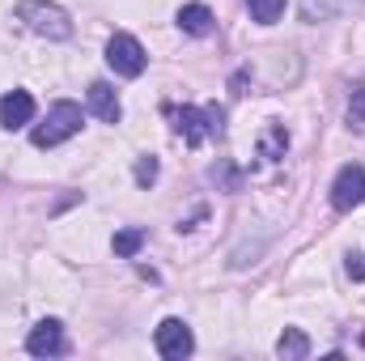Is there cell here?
Here are the masks:
<instances>
[{"mask_svg": "<svg viewBox=\"0 0 365 361\" xmlns=\"http://www.w3.org/2000/svg\"><path fill=\"white\" fill-rule=\"evenodd\" d=\"M17 21H21L26 30L43 34V39H56V43L73 34L68 13H64L60 4H51V0H21V4H17Z\"/></svg>", "mask_w": 365, "mask_h": 361, "instance_id": "6da1fadb", "label": "cell"}, {"mask_svg": "<svg viewBox=\"0 0 365 361\" xmlns=\"http://www.w3.org/2000/svg\"><path fill=\"white\" fill-rule=\"evenodd\" d=\"M77 132H81V106L77 102H56L47 111V119L30 132V141H34V149H51V145H60Z\"/></svg>", "mask_w": 365, "mask_h": 361, "instance_id": "7a4b0ae2", "label": "cell"}, {"mask_svg": "<svg viewBox=\"0 0 365 361\" xmlns=\"http://www.w3.org/2000/svg\"><path fill=\"white\" fill-rule=\"evenodd\" d=\"M175 128L187 145H204L208 136H221V106H182L175 115Z\"/></svg>", "mask_w": 365, "mask_h": 361, "instance_id": "3957f363", "label": "cell"}, {"mask_svg": "<svg viewBox=\"0 0 365 361\" xmlns=\"http://www.w3.org/2000/svg\"><path fill=\"white\" fill-rule=\"evenodd\" d=\"M106 64H110L119 77H140L145 64H149V56H145V47H140L132 34H110V43H106Z\"/></svg>", "mask_w": 365, "mask_h": 361, "instance_id": "277c9868", "label": "cell"}, {"mask_svg": "<svg viewBox=\"0 0 365 361\" xmlns=\"http://www.w3.org/2000/svg\"><path fill=\"white\" fill-rule=\"evenodd\" d=\"M153 345H158V353L166 361H182V357H191V349H195L191 327L182 319H162L158 332H153Z\"/></svg>", "mask_w": 365, "mask_h": 361, "instance_id": "5b68a950", "label": "cell"}, {"mask_svg": "<svg viewBox=\"0 0 365 361\" xmlns=\"http://www.w3.org/2000/svg\"><path fill=\"white\" fill-rule=\"evenodd\" d=\"M365 200V171L361 166H344L336 183H331V204H336V213H353L357 204Z\"/></svg>", "mask_w": 365, "mask_h": 361, "instance_id": "8992f818", "label": "cell"}, {"mask_svg": "<svg viewBox=\"0 0 365 361\" xmlns=\"http://www.w3.org/2000/svg\"><path fill=\"white\" fill-rule=\"evenodd\" d=\"M26 349H30L34 357H60V353H64V327H60V319H43V323L26 336Z\"/></svg>", "mask_w": 365, "mask_h": 361, "instance_id": "52a82bcc", "label": "cell"}, {"mask_svg": "<svg viewBox=\"0 0 365 361\" xmlns=\"http://www.w3.org/2000/svg\"><path fill=\"white\" fill-rule=\"evenodd\" d=\"M30 119H34V98L26 90H9L0 98V128L17 132V128H26Z\"/></svg>", "mask_w": 365, "mask_h": 361, "instance_id": "ba28073f", "label": "cell"}, {"mask_svg": "<svg viewBox=\"0 0 365 361\" xmlns=\"http://www.w3.org/2000/svg\"><path fill=\"white\" fill-rule=\"evenodd\" d=\"M90 111L102 119V123H119V115H123V106H119V98H115V90L106 86V81H93L90 86Z\"/></svg>", "mask_w": 365, "mask_h": 361, "instance_id": "9c48e42d", "label": "cell"}, {"mask_svg": "<svg viewBox=\"0 0 365 361\" xmlns=\"http://www.w3.org/2000/svg\"><path fill=\"white\" fill-rule=\"evenodd\" d=\"M212 9L208 4H182L179 9V30L182 34H195V39H204V34H212Z\"/></svg>", "mask_w": 365, "mask_h": 361, "instance_id": "30bf717a", "label": "cell"}, {"mask_svg": "<svg viewBox=\"0 0 365 361\" xmlns=\"http://www.w3.org/2000/svg\"><path fill=\"white\" fill-rule=\"evenodd\" d=\"M276 353H280L284 361H302L306 353H310V340H306L297 327H284V332H280V340H276Z\"/></svg>", "mask_w": 365, "mask_h": 361, "instance_id": "8fae6325", "label": "cell"}, {"mask_svg": "<svg viewBox=\"0 0 365 361\" xmlns=\"http://www.w3.org/2000/svg\"><path fill=\"white\" fill-rule=\"evenodd\" d=\"M340 9H349V0H302V17H306V21H323V17H336Z\"/></svg>", "mask_w": 365, "mask_h": 361, "instance_id": "7c38bea8", "label": "cell"}, {"mask_svg": "<svg viewBox=\"0 0 365 361\" xmlns=\"http://www.w3.org/2000/svg\"><path fill=\"white\" fill-rule=\"evenodd\" d=\"M140 247H145V230H119L115 234V255L119 260H132Z\"/></svg>", "mask_w": 365, "mask_h": 361, "instance_id": "4fadbf2b", "label": "cell"}, {"mask_svg": "<svg viewBox=\"0 0 365 361\" xmlns=\"http://www.w3.org/2000/svg\"><path fill=\"white\" fill-rule=\"evenodd\" d=\"M247 9H251V17L259 26H272L276 17L284 13V0H247Z\"/></svg>", "mask_w": 365, "mask_h": 361, "instance_id": "5bb4252c", "label": "cell"}, {"mask_svg": "<svg viewBox=\"0 0 365 361\" xmlns=\"http://www.w3.org/2000/svg\"><path fill=\"white\" fill-rule=\"evenodd\" d=\"M349 123L361 132L365 128V86H353V102H349Z\"/></svg>", "mask_w": 365, "mask_h": 361, "instance_id": "9a60e30c", "label": "cell"}, {"mask_svg": "<svg viewBox=\"0 0 365 361\" xmlns=\"http://www.w3.org/2000/svg\"><path fill=\"white\" fill-rule=\"evenodd\" d=\"M153 179H158V158H140V162H136V183L149 187Z\"/></svg>", "mask_w": 365, "mask_h": 361, "instance_id": "2e32d148", "label": "cell"}, {"mask_svg": "<svg viewBox=\"0 0 365 361\" xmlns=\"http://www.w3.org/2000/svg\"><path fill=\"white\" fill-rule=\"evenodd\" d=\"M344 272H349L353 280H361V276H365V255H361V251H353V255L344 260Z\"/></svg>", "mask_w": 365, "mask_h": 361, "instance_id": "e0dca14e", "label": "cell"}]
</instances>
